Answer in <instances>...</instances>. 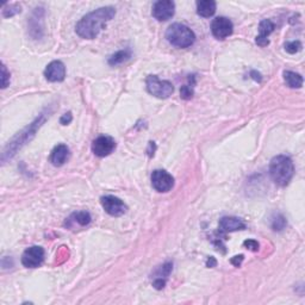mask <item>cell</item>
Segmentation results:
<instances>
[{"label": "cell", "instance_id": "cell-6", "mask_svg": "<svg viewBox=\"0 0 305 305\" xmlns=\"http://www.w3.org/2000/svg\"><path fill=\"white\" fill-rule=\"evenodd\" d=\"M43 260H45V249L40 246L28 248L22 255V263L27 268H36L42 265Z\"/></svg>", "mask_w": 305, "mask_h": 305}, {"label": "cell", "instance_id": "cell-17", "mask_svg": "<svg viewBox=\"0 0 305 305\" xmlns=\"http://www.w3.org/2000/svg\"><path fill=\"white\" fill-rule=\"evenodd\" d=\"M130 58H131V50L124 49V50H119V52L115 53V54L110 56L108 62L110 66H118L123 64V62H127Z\"/></svg>", "mask_w": 305, "mask_h": 305}, {"label": "cell", "instance_id": "cell-14", "mask_svg": "<svg viewBox=\"0 0 305 305\" xmlns=\"http://www.w3.org/2000/svg\"><path fill=\"white\" fill-rule=\"evenodd\" d=\"M69 158V148L66 144H58L52 154H50V162L56 167L65 165Z\"/></svg>", "mask_w": 305, "mask_h": 305}, {"label": "cell", "instance_id": "cell-28", "mask_svg": "<svg viewBox=\"0 0 305 305\" xmlns=\"http://www.w3.org/2000/svg\"><path fill=\"white\" fill-rule=\"evenodd\" d=\"M210 260H211V262H207V266H210V267H212V266H215L216 265V260L213 259V257H210Z\"/></svg>", "mask_w": 305, "mask_h": 305}, {"label": "cell", "instance_id": "cell-4", "mask_svg": "<svg viewBox=\"0 0 305 305\" xmlns=\"http://www.w3.org/2000/svg\"><path fill=\"white\" fill-rule=\"evenodd\" d=\"M146 85L148 92L160 99L168 98L174 91L172 83H169L167 80H160L156 75H148Z\"/></svg>", "mask_w": 305, "mask_h": 305}, {"label": "cell", "instance_id": "cell-10", "mask_svg": "<svg viewBox=\"0 0 305 305\" xmlns=\"http://www.w3.org/2000/svg\"><path fill=\"white\" fill-rule=\"evenodd\" d=\"M234 31V25L226 17H217L211 24V33L217 40H225Z\"/></svg>", "mask_w": 305, "mask_h": 305}, {"label": "cell", "instance_id": "cell-13", "mask_svg": "<svg viewBox=\"0 0 305 305\" xmlns=\"http://www.w3.org/2000/svg\"><path fill=\"white\" fill-rule=\"evenodd\" d=\"M219 229L224 232H232L246 229V224L237 217H223L219 221Z\"/></svg>", "mask_w": 305, "mask_h": 305}, {"label": "cell", "instance_id": "cell-2", "mask_svg": "<svg viewBox=\"0 0 305 305\" xmlns=\"http://www.w3.org/2000/svg\"><path fill=\"white\" fill-rule=\"evenodd\" d=\"M269 174L276 185L286 186L294 174L293 162L286 155L275 156L272 159L269 165Z\"/></svg>", "mask_w": 305, "mask_h": 305}, {"label": "cell", "instance_id": "cell-11", "mask_svg": "<svg viewBox=\"0 0 305 305\" xmlns=\"http://www.w3.org/2000/svg\"><path fill=\"white\" fill-rule=\"evenodd\" d=\"M45 77L50 83H60V81H64L66 78V67L64 62L59 61V60L50 62L45 71Z\"/></svg>", "mask_w": 305, "mask_h": 305}, {"label": "cell", "instance_id": "cell-18", "mask_svg": "<svg viewBox=\"0 0 305 305\" xmlns=\"http://www.w3.org/2000/svg\"><path fill=\"white\" fill-rule=\"evenodd\" d=\"M91 219H92V217H91L90 212L79 211V212H74L73 215L69 217L68 222L77 223V224L80 226H86L91 223Z\"/></svg>", "mask_w": 305, "mask_h": 305}, {"label": "cell", "instance_id": "cell-3", "mask_svg": "<svg viewBox=\"0 0 305 305\" xmlns=\"http://www.w3.org/2000/svg\"><path fill=\"white\" fill-rule=\"evenodd\" d=\"M166 39L172 46L178 48H188L196 41V35L186 25L175 23L166 31Z\"/></svg>", "mask_w": 305, "mask_h": 305}, {"label": "cell", "instance_id": "cell-20", "mask_svg": "<svg viewBox=\"0 0 305 305\" xmlns=\"http://www.w3.org/2000/svg\"><path fill=\"white\" fill-rule=\"evenodd\" d=\"M286 224H287V222H286L285 217L282 215H276V217L272 222V228L273 230L275 231H281L282 229H285Z\"/></svg>", "mask_w": 305, "mask_h": 305}, {"label": "cell", "instance_id": "cell-19", "mask_svg": "<svg viewBox=\"0 0 305 305\" xmlns=\"http://www.w3.org/2000/svg\"><path fill=\"white\" fill-rule=\"evenodd\" d=\"M172 263L167 262L165 263V265H162L160 268L156 271L155 273V280H162L166 281V279H167V276L171 274L172 272Z\"/></svg>", "mask_w": 305, "mask_h": 305}, {"label": "cell", "instance_id": "cell-27", "mask_svg": "<svg viewBox=\"0 0 305 305\" xmlns=\"http://www.w3.org/2000/svg\"><path fill=\"white\" fill-rule=\"evenodd\" d=\"M242 260H243V255H238V256H234L231 259V263L232 265H235L236 267H238L241 265Z\"/></svg>", "mask_w": 305, "mask_h": 305}, {"label": "cell", "instance_id": "cell-16", "mask_svg": "<svg viewBox=\"0 0 305 305\" xmlns=\"http://www.w3.org/2000/svg\"><path fill=\"white\" fill-rule=\"evenodd\" d=\"M284 80L286 85L291 89H300L303 86V77L300 74L291 71L284 72Z\"/></svg>", "mask_w": 305, "mask_h": 305}, {"label": "cell", "instance_id": "cell-15", "mask_svg": "<svg viewBox=\"0 0 305 305\" xmlns=\"http://www.w3.org/2000/svg\"><path fill=\"white\" fill-rule=\"evenodd\" d=\"M216 8V2H213V0H200L197 3V14L200 17L209 18L215 15Z\"/></svg>", "mask_w": 305, "mask_h": 305}, {"label": "cell", "instance_id": "cell-25", "mask_svg": "<svg viewBox=\"0 0 305 305\" xmlns=\"http://www.w3.org/2000/svg\"><path fill=\"white\" fill-rule=\"evenodd\" d=\"M243 246L247 248V249L249 250H253V251H256L257 249H259V243L255 240H247L243 242Z\"/></svg>", "mask_w": 305, "mask_h": 305}, {"label": "cell", "instance_id": "cell-8", "mask_svg": "<svg viewBox=\"0 0 305 305\" xmlns=\"http://www.w3.org/2000/svg\"><path fill=\"white\" fill-rule=\"evenodd\" d=\"M103 209L109 213L110 216L119 217L127 212V205L121 199L115 196H104L100 198Z\"/></svg>", "mask_w": 305, "mask_h": 305}, {"label": "cell", "instance_id": "cell-7", "mask_svg": "<svg viewBox=\"0 0 305 305\" xmlns=\"http://www.w3.org/2000/svg\"><path fill=\"white\" fill-rule=\"evenodd\" d=\"M175 4L172 0H159L153 5L152 15L159 22H165L171 20L174 16Z\"/></svg>", "mask_w": 305, "mask_h": 305}, {"label": "cell", "instance_id": "cell-5", "mask_svg": "<svg viewBox=\"0 0 305 305\" xmlns=\"http://www.w3.org/2000/svg\"><path fill=\"white\" fill-rule=\"evenodd\" d=\"M152 185L158 192H168L174 186V178L163 169H155L152 174Z\"/></svg>", "mask_w": 305, "mask_h": 305}, {"label": "cell", "instance_id": "cell-21", "mask_svg": "<svg viewBox=\"0 0 305 305\" xmlns=\"http://www.w3.org/2000/svg\"><path fill=\"white\" fill-rule=\"evenodd\" d=\"M303 46L299 41H292V42L285 43V50L288 53V54H295V53L300 52Z\"/></svg>", "mask_w": 305, "mask_h": 305}, {"label": "cell", "instance_id": "cell-23", "mask_svg": "<svg viewBox=\"0 0 305 305\" xmlns=\"http://www.w3.org/2000/svg\"><path fill=\"white\" fill-rule=\"evenodd\" d=\"M2 87L3 89H5V87H8L9 83H10V73L8 72V69H6V66L3 64L2 67Z\"/></svg>", "mask_w": 305, "mask_h": 305}, {"label": "cell", "instance_id": "cell-26", "mask_svg": "<svg viewBox=\"0 0 305 305\" xmlns=\"http://www.w3.org/2000/svg\"><path fill=\"white\" fill-rule=\"evenodd\" d=\"M60 122H61V124L64 125H67L72 122V113L68 112V113H65L64 116H62L61 119H60Z\"/></svg>", "mask_w": 305, "mask_h": 305}, {"label": "cell", "instance_id": "cell-24", "mask_svg": "<svg viewBox=\"0 0 305 305\" xmlns=\"http://www.w3.org/2000/svg\"><path fill=\"white\" fill-rule=\"evenodd\" d=\"M21 12V6L17 4L10 5V10L9 11H3V15H4V17H12V16L20 14Z\"/></svg>", "mask_w": 305, "mask_h": 305}, {"label": "cell", "instance_id": "cell-12", "mask_svg": "<svg viewBox=\"0 0 305 305\" xmlns=\"http://www.w3.org/2000/svg\"><path fill=\"white\" fill-rule=\"evenodd\" d=\"M275 29V25L273 22L269 20H263L260 22L259 25V35L256 36V45H259L260 47H266L269 45L268 36L271 35L273 31Z\"/></svg>", "mask_w": 305, "mask_h": 305}, {"label": "cell", "instance_id": "cell-9", "mask_svg": "<svg viewBox=\"0 0 305 305\" xmlns=\"http://www.w3.org/2000/svg\"><path fill=\"white\" fill-rule=\"evenodd\" d=\"M116 148V141L111 136H99L93 141L92 152L99 158H105Z\"/></svg>", "mask_w": 305, "mask_h": 305}, {"label": "cell", "instance_id": "cell-22", "mask_svg": "<svg viewBox=\"0 0 305 305\" xmlns=\"http://www.w3.org/2000/svg\"><path fill=\"white\" fill-rule=\"evenodd\" d=\"M180 96L182 99L188 100L193 97V86H190V85H185V86L181 87L180 90Z\"/></svg>", "mask_w": 305, "mask_h": 305}, {"label": "cell", "instance_id": "cell-1", "mask_svg": "<svg viewBox=\"0 0 305 305\" xmlns=\"http://www.w3.org/2000/svg\"><path fill=\"white\" fill-rule=\"evenodd\" d=\"M116 16V10L112 6H105L98 10H94L86 16H84L78 22L75 31L81 39L93 40L98 36L105 24L112 20Z\"/></svg>", "mask_w": 305, "mask_h": 305}]
</instances>
